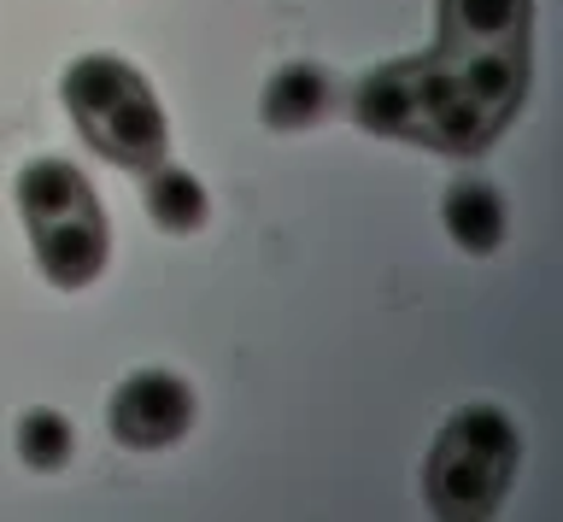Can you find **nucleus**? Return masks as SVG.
<instances>
[{
	"mask_svg": "<svg viewBox=\"0 0 563 522\" xmlns=\"http://www.w3.org/2000/svg\"><path fill=\"white\" fill-rule=\"evenodd\" d=\"M106 423L123 446L135 452H158L170 441H183L194 423V388L176 370H135L118 381L112 406H106Z\"/></svg>",
	"mask_w": 563,
	"mask_h": 522,
	"instance_id": "nucleus-1",
	"label": "nucleus"
},
{
	"mask_svg": "<svg viewBox=\"0 0 563 522\" xmlns=\"http://www.w3.org/2000/svg\"><path fill=\"white\" fill-rule=\"evenodd\" d=\"M517 476V464H499V458H482L470 446H452V441H434L429 452V469H422V493L440 517H493L505 504V487Z\"/></svg>",
	"mask_w": 563,
	"mask_h": 522,
	"instance_id": "nucleus-2",
	"label": "nucleus"
},
{
	"mask_svg": "<svg viewBox=\"0 0 563 522\" xmlns=\"http://www.w3.org/2000/svg\"><path fill=\"white\" fill-rule=\"evenodd\" d=\"M493 130H499V118L457 89L446 59L417 65V135L422 142H434L446 153H482L493 142Z\"/></svg>",
	"mask_w": 563,
	"mask_h": 522,
	"instance_id": "nucleus-3",
	"label": "nucleus"
},
{
	"mask_svg": "<svg viewBox=\"0 0 563 522\" xmlns=\"http://www.w3.org/2000/svg\"><path fill=\"white\" fill-rule=\"evenodd\" d=\"M88 142H95L106 159H118V165H135V170H147L165 159V142H170V130H165V112H158V100L147 95V82H135L130 95L118 100L106 118H95V124L82 130Z\"/></svg>",
	"mask_w": 563,
	"mask_h": 522,
	"instance_id": "nucleus-4",
	"label": "nucleus"
},
{
	"mask_svg": "<svg viewBox=\"0 0 563 522\" xmlns=\"http://www.w3.org/2000/svg\"><path fill=\"white\" fill-rule=\"evenodd\" d=\"M35 265L53 288H88L106 270V218L88 206L77 218L42 223L35 230Z\"/></svg>",
	"mask_w": 563,
	"mask_h": 522,
	"instance_id": "nucleus-5",
	"label": "nucleus"
},
{
	"mask_svg": "<svg viewBox=\"0 0 563 522\" xmlns=\"http://www.w3.org/2000/svg\"><path fill=\"white\" fill-rule=\"evenodd\" d=\"M452 82L464 89L475 107H487L505 124V112L522 100L528 65H522V42H499V47H440Z\"/></svg>",
	"mask_w": 563,
	"mask_h": 522,
	"instance_id": "nucleus-6",
	"label": "nucleus"
},
{
	"mask_svg": "<svg viewBox=\"0 0 563 522\" xmlns=\"http://www.w3.org/2000/svg\"><path fill=\"white\" fill-rule=\"evenodd\" d=\"M18 212L30 218V230H42V223H59V218H77L95 206V195H88V177L77 165L65 159H30L24 170H18Z\"/></svg>",
	"mask_w": 563,
	"mask_h": 522,
	"instance_id": "nucleus-7",
	"label": "nucleus"
},
{
	"mask_svg": "<svg viewBox=\"0 0 563 522\" xmlns=\"http://www.w3.org/2000/svg\"><path fill=\"white\" fill-rule=\"evenodd\" d=\"M534 0H440V36L446 47H499L528 36Z\"/></svg>",
	"mask_w": 563,
	"mask_h": 522,
	"instance_id": "nucleus-8",
	"label": "nucleus"
},
{
	"mask_svg": "<svg viewBox=\"0 0 563 522\" xmlns=\"http://www.w3.org/2000/svg\"><path fill=\"white\" fill-rule=\"evenodd\" d=\"M440 223H446L452 247L464 253H493L505 241V200L499 188L482 182V177H457L440 200Z\"/></svg>",
	"mask_w": 563,
	"mask_h": 522,
	"instance_id": "nucleus-9",
	"label": "nucleus"
},
{
	"mask_svg": "<svg viewBox=\"0 0 563 522\" xmlns=\"http://www.w3.org/2000/svg\"><path fill=\"white\" fill-rule=\"evenodd\" d=\"M352 118L376 135H417V65H387L352 95Z\"/></svg>",
	"mask_w": 563,
	"mask_h": 522,
	"instance_id": "nucleus-10",
	"label": "nucleus"
},
{
	"mask_svg": "<svg viewBox=\"0 0 563 522\" xmlns=\"http://www.w3.org/2000/svg\"><path fill=\"white\" fill-rule=\"evenodd\" d=\"M334 107V82L317 65H282L264 82V124L271 130H311Z\"/></svg>",
	"mask_w": 563,
	"mask_h": 522,
	"instance_id": "nucleus-11",
	"label": "nucleus"
},
{
	"mask_svg": "<svg viewBox=\"0 0 563 522\" xmlns=\"http://www.w3.org/2000/svg\"><path fill=\"white\" fill-rule=\"evenodd\" d=\"M135 82H141V77H135L123 59H112V54H82V59L65 71L59 95H65V107L77 112V124L88 130L95 118H106V112H112L118 100L135 89Z\"/></svg>",
	"mask_w": 563,
	"mask_h": 522,
	"instance_id": "nucleus-12",
	"label": "nucleus"
},
{
	"mask_svg": "<svg viewBox=\"0 0 563 522\" xmlns=\"http://www.w3.org/2000/svg\"><path fill=\"white\" fill-rule=\"evenodd\" d=\"M147 218L170 235H194L206 223V182L183 165H147Z\"/></svg>",
	"mask_w": 563,
	"mask_h": 522,
	"instance_id": "nucleus-13",
	"label": "nucleus"
},
{
	"mask_svg": "<svg viewBox=\"0 0 563 522\" xmlns=\"http://www.w3.org/2000/svg\"><path fill=\"white\" fill-rule=\"evenodd\" d=\"M12 441H18V458H24L35 476H53V469H65V464H70V452H77V429H70V417H65V411L35 406V411L18 417Z\"/></svg>",
	"mask_w": 563,
	"mask_h": 522,
	"instance_id": "nucleus-14",
	"label": "nucleus"
},
{
	"mask_svg": "<svg viewBox=\"0 0 563 522\" xmlns=\"http://www.w3.org/2000/svg\"><path fill=\"white\" fill-rule=\"evenodd\" d=\"M440 441L470 446V452L499 458V464H517L522 458V434H517V423H510L499 406H464V411H452L446 429H440Z\"/></svg>",
	"mask_w": 563,
	"mask_h": 522,
	"instance_id": "nucleus-15",
	"label": "nucleus"
}]
</instances>
